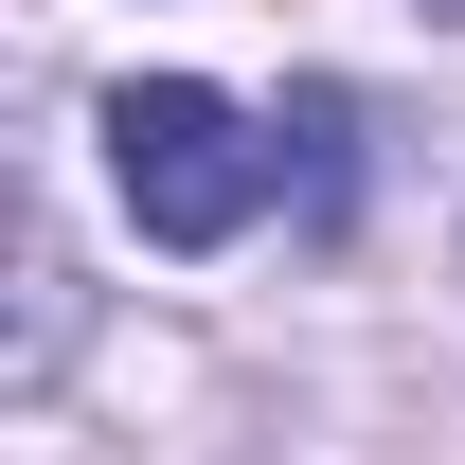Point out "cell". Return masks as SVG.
<instances>
[{"mask_svg":"<svg viewBox=\"0 0 465 465\" xmlns=\"http://www.w3.org/2000/svg\"><path fill=\"white\" fill-rule=\"evenodd\" d=\"M269 179H287V125H251L232 90H197V72H125L108 90V197H125L143 251H232L269 215Z\"/></svg>","mask_w":465,"mask_h":465,"instance_id":"obj_1","label":"cell"},{"mask_svg":"<svg viewBox=\"0 0 465 465\" xmlns=\"http://www.w3.org/2000/svg\"><path fill=\"white\" fill-rule=\"evenodd\" d=\"M287 143H304V215H341V90H304Z\"/></svg>","mask_w":465,"mask_h":465,"instance_id":"obj_2","label":"cell"}]
</instances>
